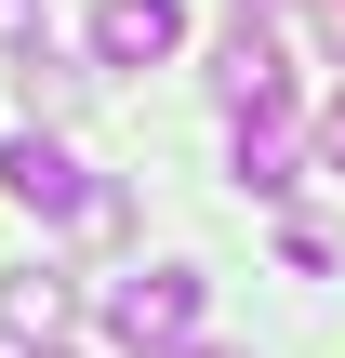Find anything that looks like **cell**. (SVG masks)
Wrapping results in <instances>:
<instances>
[{"mask_svg": "<svg viewBox=\"0 0 345 358\" xmlns=\"http://www.w3.org/2000/svg\"><path fill=\"white\" fill-rule=\"evenodd\" d=\"M213 93H226L239 120H266V106H279V40H266V27H226V53H213Z\"/></svg>", "mask_w": 345, "mask_h": 358, "instance_id": "obj_4", "label": "cell"}, {"mask_svg": "<svg viewBox=\"0 0 345 358\" xmlns=\"http://www.w3.org/2000/svg\"><path fill=\"white\" fill-rule=\"evenodd\" d=\"M293 173H306V146H293V106H266V120H239V186H253V199H279Z\"/></svg>", "mask_w": 345, "mask_h": 358, "instance_id": "obj_6", "label": "cell"}, {"mask_svg": "<svg viewBox=\"0 0 345 358\" xmlns=\"http://www.w3.org/2000/svg\"><path fill=\"white\" fill-rule=\"evenodd\" d=\"M0 53H27V66H53V13H40V0H0Z\"/></svg>", "mask_w": 345, "mask_h": 358, "instance_id": "obj_7", "label": "cell"}, {"mask_svg": "<svg viewBox=\"0 0 345 358\" xmlns=\"http://www.w3.org/2000/svg\"><path fill=\"white\" fill-rule=\"evenodd\" d=\"M106 332H120L133 358H146V345H186V332H199V279H186V266L120 279V292H106Z\"/></svg>", "mask_w": 345, "mask_h": 358, "instance_id": "obj_2", "label": "cell"}, {"mask_svg": "<svg viewBox=\"0 0 345 358\" xmlns=\"http://www.w3.org/2000/svg\"><path fill=\"white\" fill-rule=\"evenodd\" d=\"M0 186H13L40 226H93V199H106V186H93V173H80L53 133H13V146H0Z\"/></svg>", "mask_w": 345, "mask_h": 358, "instance_id": "obj_1", "label": "cell"}, {"mask_svg": "<svg viewBox=\"0 0 345 358\" xmlns=\"http://www.w3.org/2000/svg\"><path fill=\"white\" fill-rule=\"evenodd\" d=\"M319 159H332V173H345V93H332V120H319Z\"/></svg>", "mask_w": 345, "mask_h": 358, "instance_id": "obj_8", "label": "cell"}, {"mask_svg": "<svg viewBox=\"0 0 345 358\" xmlns=\"http://www.w3.org/2000/svg\"><path fill=\"white\" fill-rule=\"evenodd\" d=\"M53 332H66V279H53V266L0 279V345H40V358H53Z\"/></svg>", "mask_w": 345, "mask_h": 358, "instance_id": "obj_5", "label": "cell"}, {"mask_svg": "<svg viewBox=\"0 0 345 358\" xmlns=\"http://www.w3.org/2000/svg\"><path fill=\"white\" fill-rule=\"evenodd\" d=\"M186 53V0H93V66H160Z\"/></svg>", "mask_w": 345, "mask_h": 358, "instance_id": "obj_3", "label": "cell"}, {"mask_svg": "<svg viewBox=\"0 0 345 358\" xmlns=\"http://www.w3.org/2000/svg\"><path fill=\"white\" fill-rule=\"evenodd\" d=\"M319 27H332V53H345V0H319Z\"/></svg>", "mask_w": 345, "mask_h": 358, "instance_id": "obj_9", "label": "cell"}]
</instances>
